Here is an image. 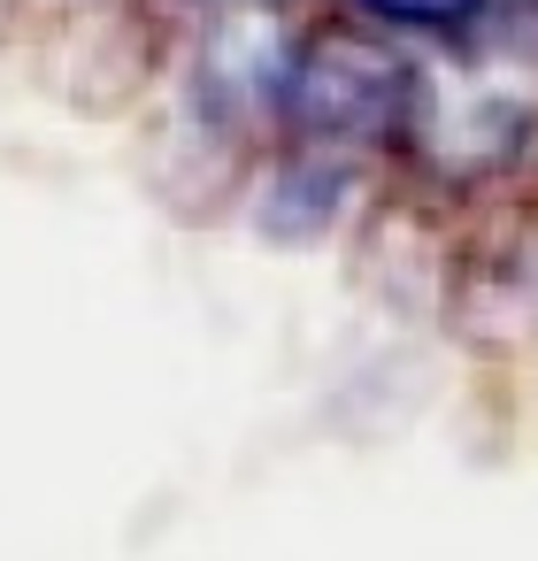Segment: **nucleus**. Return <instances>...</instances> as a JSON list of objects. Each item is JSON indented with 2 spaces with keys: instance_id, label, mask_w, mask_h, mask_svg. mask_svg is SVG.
Masks as SVG:
<instances>
[{
  "instance_id": "obj_1",
  "label": "nucleus",
  "mask_w": 538,
  "mask_h": 561,
  "mask_svg": "<svg viewBox=\"0 0 538 561\" xmlns=\"http://www.w3.org/2000/svg\"><path fill=\"white\" fill-rule=\"evenodd\" d=\"M270 101L300 139H385L415 116V70L392 47L323 32L277 62Z\"/></svg>"
}]
</instances>
